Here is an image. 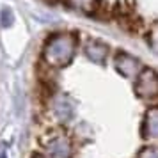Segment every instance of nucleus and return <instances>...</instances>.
<instances>
[{"label":"nucleus","instance_id":"f257e3e1","mask_svg":"<svg viewBox=\"0 0 158 158\" xmlns=\"http://www.w3.org/2000/svg\"><path fill=\"white\" fill-rule=\"evenodd\" d=\"M77 37L71 32L52 34L43 46V60L52 68H62L73 59L77 52Z\"/></svg>","mask_w":158,"mask_h":158},{"label":"nucleus","instance_id":"f03ea898","mask_svg":"<svg viewBox=\"0 0 158 158\" xmlns=\"http://www.w3.org/2000/svg\"><path fill=\"white\" fill-rule=\"evenodd\" d=\"M135 94L146 103H158V73L144 68L135 78Z\"/></svg>","mask_w":158,"mask_h":158},{"label":"nucleus","instance_id":"7ed1b4c3","mask_svg":"<svg viewBox=\"0 0 158 158\" xmlns=\"http://www.w3.org/2000/svg\"><path fill=\"white\" fill-rule=\"evenodd\" d=\"M44 155L48 158H73L75 148L64 135H53L44 142Z\"/></svg>","mask_w":158,"mask_h":158},{"label":"nucleus","instance_id":"20e7f679","mask_svg":"<svg viewBox=\"0 0 158 158\" xmlns=\"http://www.w3.org/2000/svg\"><path fill=\"white\" fill-rule=\"evenodd\" d=\"M140 137L148 144L158 146V107H151L142 119Z\"/></svg>","mask_w":158,"mask_h":158},{"label":"nucleus","instance_id":"39448f33","mask_svg":"<svg viewBox=\"0 0 158 158\" xmlns=\"http://www.w3.org/2000/svg\"><path fill=\"white\" fill-rule=\"evenodd\" d=\"M114 66H115V69L121 73L123 77H126V78H137L139 73L144 69L140 60L128 55V53H119L114 59Z\"/></svg>","mask_w":158,"mask_h":158},{"label":"nucleus","instance_id":"423d86ee","mask_svg":"<svg viewBox=\"0 0 158 158\" xmlns=\"http://www.w3.org/2000/svg\"><path fill=\"white\" fill-rule=\"evenodd\" d=\"M52 107H53V114L60 123H68L73 117V112H75V107L69 101V98L66 96H57L52 101Z\"/></svg>","mask_w":158,"mask_h":158},{"label":"nucleus","instance_id":"0eeeda50","mask_svg":"<svg viewBox=\"0 0 158 158\" xmlns=\"http://www.w3.org/2000/svg\"><path fill=\"white\" fill-rule=\"evenodd\" d=\"M85 55L89 60H93L96 64H103L108 57V48L100 41H89L85 44Z\"/></svg>","mask_w":158,"mask_h":158},{"label":"nucleus","instance_id":"6e6552de","mask_svg":"<svg viewBox=\"0 0 158 158\" xmlns=\"http://www.w3.org/2000/svg\"><path fill=\"white\" fill-rule=\"evenodd\" d=\"M69 7L80 13H85V15H94L100 11V4L101 0H68Z\"/></svg>","mask_w":158,"mask_h":158},{"label":"nucleus","instance_id":"1a4fd4ad","mask_svg":"<svg viewBox=\"0 0 158 158\" xmlns=\"http://www.w3.org/2000/svg\"><path fill=\"white\" fill-rule=\"evenodd\" d=\"M137 158H158V146L155 144H149L142 149L139 151V156Z\"/></svg>","mask_w":158,"mask_h":158},{"label":"nucleus","instance_id":"9d476101","mask_svg":"<svg viewBox=\"0 0 158 158\" xmlns=\"http://www.w3.org/2000/svg\"><path fill=\"white\" fill-rule=\"evenodd\" d=\"M15 22V16L11 13V9H2V13H0V23H2V27H11Z\"/></svg>","mask_w":158,"mask_h":158},{"label":"nucleus","instance_id":"9b49d317","mask_svg":"<svg viewBox=\"0 0 158 158\" xmlns=\"http://www.w3.org/2000/svg\"><path fill=\"white\" fill-rule=\"evenodd\" d=\"M149 41H151V48H153L155 52H158V27H155V29L151 30Z\"/></svg>","mask_w":158,"mask_h":158},{"label":"nucleus","instance_id":"f8f14e48","mask_svg":"<svg viewBox=\"0 0 158 158\" xmlns=\"http://www.w3.org/2000/svg\"><path fill=\"white\" fill-rule=\"evenodd\" d=\"M32 158H48L46 155H43V153H34L32 155Z\"/></svg>","mask_w":158,"mask_h":158}]
</instances>
